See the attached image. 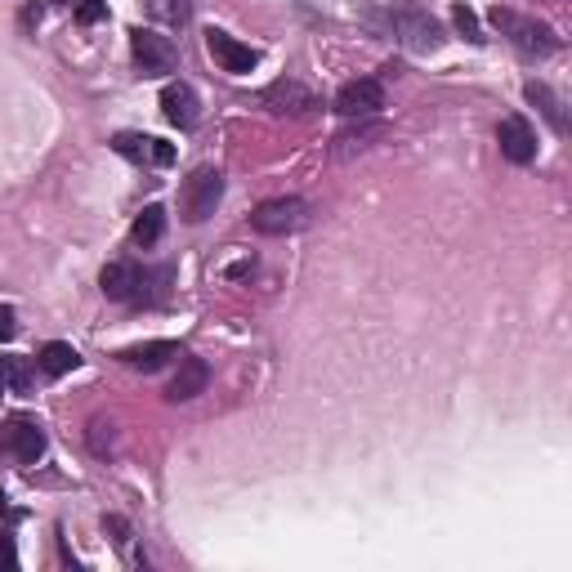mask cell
<instances>
[{
    "instance_id": "cell-28",
    "label": "cell",
    "mask_w": 572,
    "mask_h": 572,
    "mask_svg": "<svg viewBox=\"0 0 572 572\" xmlns=\"http://www.w3.org/2000/svg\"><path fill=\"white\" fill-rule=\"evenodd\" d=\"M0 568H18V546H14V537H5V532H0Z\"/></svg>"
},
{
    "instance_id": "cell-15",
    "label": "cell",
    "mask_w": 572,
    "mask_h": 572,
    "mask_svg": "<svg viewBox=\"0 0 572 572\" xmlns=\"http://www.w3.org/2000/svg\"><path fill=\"white\" fill-rule=\"evenodd\" d=\"M376 139H385V121L362 117L358 126H349V130H340V135H336V148H331V157H336V161H349L354 152H367Z\"/></svg>"
},
{
    "instance_id": "cell-21",
    "label": "cell",
    "mask_w": 572,
    "mask_h": 572,
    "mask_svg": "<svg viewBox=\"0 0 572 572\" xmlns=\"http://www.w3.org/2000/svg\"><path fill=\"white\" fill-rule=\"evenodd\" d=\"M0 385H5L9 394H18V398L32 394V362H27V358H14V354L0 358Z\"/></svg>"
},
{
    "instance_id": "cell-23",
    "label": "cell",
    "mask_w": 572,
    "mask_h": 572,
    "mask_svg": "<svg viewBox=\"0 0 572 572\" xmlns=\"http://www.w3.org/2000/svg\"><path fill=\"white\" fill-rule=\"evenodd\" d=\"M452 23H456V32H461L470 45H483V41H488V36H483V27H479V14H474L465 0H456V5H452Z\"/></svg>"
},
{
    "instance_id": "cell-24",
    "label": "cell",
    "mask_w": 572,
    "mask_h": 572,
    "mask_svg": "<svg viewBox=\"0 0 572 572\" xmlns=\"http://www.w3.org/2000/svg\"><path fill=\"white\" fill-rule=\"evenodd\" d=\"M90 447H94V456H108L112 452V421L94 416V421H90Z\"/></svg>"
},
{
    "instance_id": "cell-29",
    "label": "cell",
    "mask_w": 572,
    "mask_h": 572,
    "mask_svg": "<svg viewBox=\"0 0 572 572\" xmlns=\"http://www.w3.org/2000/svg\"><path fill=\"white\" fill-rule=\"evenodd\" d=\"M9 510V497H5V492H0V514H5Z\"/></svg>"
},
{
    "instance_id": "cell-17",
    "label": "cell",
    "mask_w": 572,
    "mask_h": 572,
    "mask_svg": "<svg viewBox=\"0 0 572 572\" xmlns=\"http://www.w3.org/2000/svg\"><path fill=\"white\" fill-rule=\"evenodd\" d=\"M523 94H528L532 108H537L541 117L550 121V130H555V135H568V112H564V99H559V94L550 90L546 81H528V85H523Z\"/></svg>"
},
{
    "instance_id": "cell-12",
    "label": "cell",
    "mask_w": 572,
    "mask_h": 572,
    "mask_svg": "<svg viewBox=\"0 0 572 572\" xmlns=\"http://www.w3.org/2000/svg\"><path fill=\"white\" fill-rule=\"evenodd\" d=\"M139 282H143V269L135 260H112V264H103V273H99V291L117 304H135Z\"/></svg>"
},
{
    "instance_id": "cell-16",
    "label": "cell",
    "mask_w": 572,
    "mask_h": 572,
    "mask_svg": "<svg viewBox=\"0 0 572 572\" xmlns=\"http://www.w3.org/2000/svg\"><path fill=\"white\" fill-rule=\"evenodd\" d=\"M170 358H179V345L175 340H148V345H135V349H121V362L135 371H161Z\"/></svg>"
},
{
    "instance_id": "cell-27",
    "label": "cell",
    "mask_w": 572,
    "mask_h": 572,
    "mask_svg": "<svg viewBox=\"0 0 572 572\" xmlns=\"http://www.w3.org/2000/svg\"><path fill=\"white\" fill-rule=\"evenodd\" d=\"M103 528L112 532V541H117V546H130V523L121 519V514H108V519H103Z\"/></svg>"
},
{
    "instance_id": "cell-26",
    "label": "cell",
    "mask_w": 572,
    "mask_h": 572,
    "mask_svg": "<svg viewBox=\"0 0 572 572\" xmlns=\"http://www.w3.org/2000/svg\"><path fill=\"white\" fill-rule=\"evenodd\" d=\"M14 336H18V313L14 304H0V345H9Z\"/></svg>"
},
{
    "instance_id": "cell-6",
    "label": "cell",
    "mask_w": 572,
    "mask_h": 572,
    "mask_svg": "<svg viewBox=\"0 0 572 572\" xmlns=\"http://www.w3.org/2000/svg\"><path fill=\"white\" fill-rule=\"evenodd\" d=\"M130 54H135L143 76H166V72H175V63H179L175 41L161 36L157 27H130Z\"/></svg>"
},
{
    "instance_id": "cell-11",
    "label": "cell",
    "mask_w": 572,
    "mask_h": 572,
    "mask_svg": "<svg viewBox=\"0 0 572 572\" xmlns=\"http://www.w3.org/2000/svg\"><path fill=\"white\" fill-rule=\"evenodd\" d=\"M112 148L126 161H135V166H170V161H175V143L152 139V135H130V130H121V135L112 139Z\"/></svg>"
},
{
    "instance_id": "cell-25",
    "label": "cell",
    "mask_w": 572,
    "mask_h": 572,
    "mask_svg": "<svg viewBox=\"0 0 572 572\" xmlns=\"http://www.w3.org/2000/svg\"><path fill=\"white\" fill-rule=\"evenodd\" d=\"M108 18V0H76V23L90 27V23H103Z\"/></svg>"
},
{
    "instance_id": "cell-5",
    "label": "cell",
    "mask_w": 572,
    "mask_h": 572,
    "mask_svg": "<svg viewBox=\"0 0 572 572\" xmlns=\"http://www.w3.org/2000/svg\"><path fill=\"white\" fill-rule=\"evenodd\" d=\"M309 224V202L304 197H269L251 211V228L264 237H286V233H300Z\"/></svg>"
},
{
    "instance_id": "cell-7",
    "label": "cell",
    "mask_w": 572,
    "mask_h": 572,
    "mask_svg": "<svg viewBox=\"0 0 572 572\" xmlns=\"http://www.w3.org/2000/svg\"><path fill=\"white\" fill-rule=\"evenodd\" d=\"M331 108L340 112L345 121H362V117H380L385 108V85L376 76H358V81H345L336 90V103Z\"/></svg>"
},
{
    "instance_id": "cell-13",
    "label": "cell",
    "mask_w": 572,
    "mask_h": 572,
    "mask_svg": "<svg viewBox=\"0 0 572 572\" xmlns=\"http://www.w3.org/2000/svg\"><path fill=\"white\" fill-rule=\"evenodd\" d=\"M161 117L170 121V126H179V130H193L197 126V90L188 81H170L166 90H161Z\"/></svg>"
},
{
    "instance_id": "cell-19",
    "label": "cell",
    "mask_w": 572,
    "mask_h": 572,
    "mask_svg": "<svg viewBox=\"0 0 572 572\" xmlns=\"http://www.w3.org/2000/svg\"><path fill=\"white\" fill-rule=\"evenodd\" d=\"M170 282H175V269H170V264H157V269H143V282H139L135 304H143V309H152V304H166Z\"/></svg>"
},
{
    "instance_id": "cell-2",
    "label": "cell",
    "mask_w": 572,
    "mask_h": 572,
    "mask_svg": "<svg viewBox=\"0 0 572 572\" xmlns=\"http://www.w3.org/2000/svg\"><path fill=\"white\" fill-rule=\"evenodd\" d=\"M389 23H394V36L412 54H434V50H443V41H447L443 23H438L434 14H425L421 5H412V0H398V5L389 9Z\"/></svg>"
},
{
    "instance_id": "cell-18",
    "label": "cell",
    "mask_w": 572,
    "mask_h": 572,
    "mask_svg": "<svg viewBox=\"0 0 572 572\" xmlns=\"http://www.w3.org/2000/svg\"><path fill=\"white\" fill-rule=\"evenodd\" d=\"M36 367H41L50 380H59V376H68V371L81 367V354H76L68 340H50V345L41 349V358H36Z\"/></svg>"
},
{
    "instance_id": "cell-20",
    "label": "cell",
    "mask_w": 572,
    "mask_h": 572,
    "mask_svg": "<svg viewBox=\"0 0 572 572\" xmlns=\"http://www.w3.org/2000/svg\"><path fill=\"white\" fill-rule=\"evenodd\" d=\"M161 233H166V211H161L157 202L143 206L139 219H135V228H130L135 246H143V251H148V246H157V242H161Z\"/></svg>"
},
{
    "instance_id": "cell-8",
    "label": "cell",
    "mask_w": 572,
    "mask_h": 572,
    "mask_svg": "<svg viewBox=\"0 0 572 572\" xmlns=\"http://www.w3.org/2000/svg\"><path fill=\"white\" fill-rule=\"evenodd\" d=\"M206 54L219 63V72H233V76H246V72L260 68V50H255V45H242L237 36L219 32V27L206 32Z\"/></svg>"
},
{
    "instance_id": "cell-1",
    "label": "cell",
    "mask_w": 572,
    "mask_h": 572,
    "mask_svg": "<svg viewBox=\"0 0 572 572\" xmlns=\"http://www.w3.org/2000/svg\"><path fill=\"white\" fill-rule=\"evenodd\" d=\"M492 27H497L523 59H550V54L564 45L550 23H541V18H532V14H519V9H505V5L492 9Z\"/></svg>"
},
{
    "instance_id": "cell-4",
    "label": "cell",
    "mask_w": 572,
    "mask_h": 572,
    "mask_svg": "<svg viewBox=\"0 0 572 572\" xmlns=\"http://www.w3.org/2000/svg\"><path fill=\"white\" fill-rule=\"evenodd\" d=\"M0 456L14 465H36L45 456V429L36 416H5L0 421Z\"/></svg>"
},
{
    "instance_id": "cell-30",
    "label": "cell",
    "mask_w": 572,
    "mask_h": 572,
    "mask_svg": "<svg viewBox=\"0 0 572 572\" xmlns=\"http://www.w3.org/2000/svg\"><path fill=\"white\" fill-rule=\"evenodd\" d=\"M50 5H72V0H50Z\"/></svg>"
},
{
    "instance_id": "cell-22",
    "label": "cell",
    "mask_w": 572,
    "mask_h": 572,
    "mask_svg": "<svg viewBox=\"0 0 572 572\" xmlns=\"http://www.w3.org/2000/svg\"><path fill=\"white\" fill-rule=\"evenodd\" d=\"M143 5H148V18L166 27H188V18H193V0H143Z\"/></svg>"
},
{
    "instance_id": "cell-10",
    "label": "cell",
    "mask_w": 572,
    "mask_h": 572,
    "mask_svg": "<svg viewBox=\"0 0 572 572\" xmlns=\"http://www.w3.org/2000/svg\"><path fill=\"white\" fill-rule=\"evenodd\" d=\"M497 143H501V157L514 161V166H532L537 161V130H532L528 117H501L497 126Z\"/></svg>"
},
{
    "instance_id": "cell-14",
    "label": "cell",
    "mask_w": 572,
    "mask_h": 572,
    "mask_svg": "<svg viewBox=\"0 0 572 572\" xmlns=\"http://www.w3.org/2000/svg\"><path fill=\"white\" fill-rule=\"evenodd\" d=\"M206 385H211V367H206V358L179 354V371H175V380H170L166 398L170 403H188V398L206 394Z\"/></svg>"
},
{
    "instance_id": "cell-3",
    "label": "cell",
    "mask_w": 572,
    "mask_h": 572,
    "mask_svg": "<svg viewBox=\"0 0 572 572\" xmlns=\"http://www.w3.org/2000/svg\"><path fill=\"white\" fill-rule=\"evenodd\" d=\"M219 202H224V175H219L215 166L193 170V175L184 179V188H179V215H184L188 224H206Z\"/></svg>"
},
{
    "instance_id": "cell-9",
    "label": "cell",
    "mask_w": 572,
    "mask_h": 572,
    "mask_svg": "<svg viewBox=\"0 0 572 572\" xmlns=\"http://www.w3.org/2000/svg\"><path fill=\"white\" fill-rule=\"evenodd\" d=\"M260 103L269 112H278V117H309V112H318L322 103H318V94L309 90V85H300V81H291V76H282V81H273L269 90L260 94Z\"/></svg>"
}]
</instances>
